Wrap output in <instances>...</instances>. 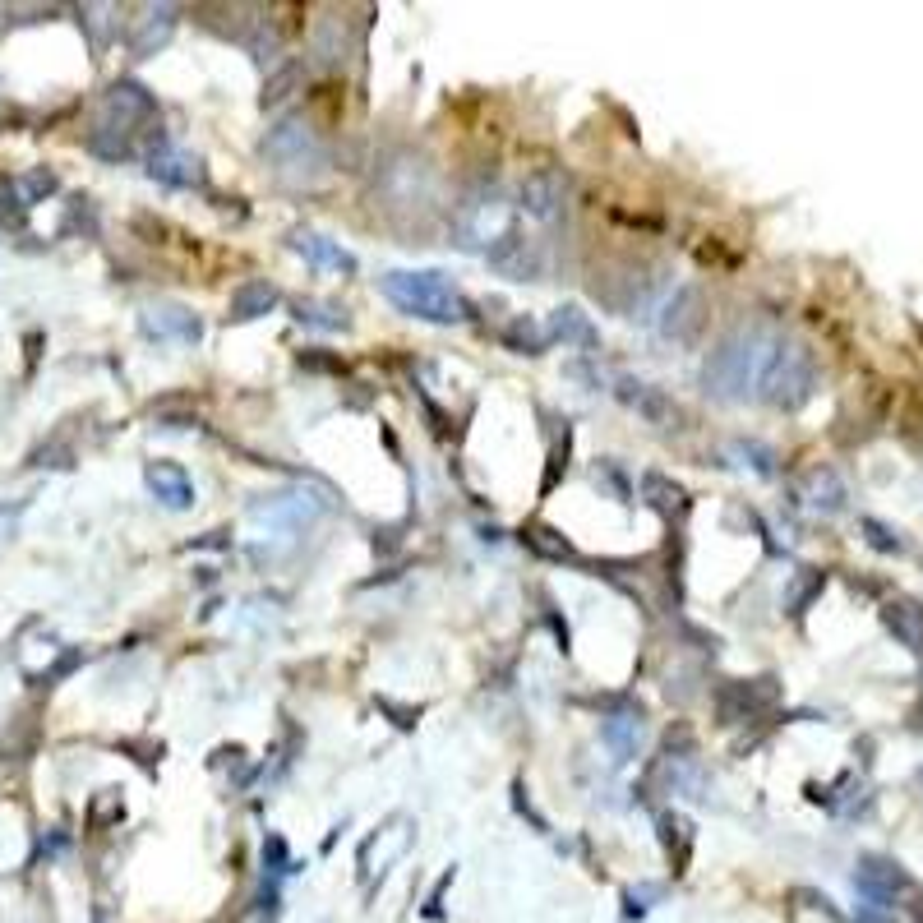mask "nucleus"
I'll return each mask as SVG.
<instances>
[{
	"label": "nucleus",
	"instance_id": "nucleus-27",
	"mask_svg": "<svg viewBox=\"0 0 923 923\" xmlns=\"http://www.w3.org/2000/svg\"><path fill=\"white\" fill-rule=\"evenodd\" d=\"M171 28H176V10H171V5L153 10V14H148V24H144V33L134 37V51H139V56H148V51H153L157 42H167Z\"/></svg>",
	"mask_w": 923,
	"mask_h": 923
},
{
	"label": "nucleus",
	"instance_id": "nucleus-29",
	"mask_svg": "<svg viewBox=\"0 0 923 923\" xmlns=\"http://www.w3.org/2000/svg\"><path fill=\"white\" fill-rule=\"evenodd\" d=\"M730 453L744 457L739 467H753L757 476H776V453H771V448H762V444H734Z\"/></svg>",
	"mask_w": 923,
	"mask_h": 923
},
{
	"label": "nucleus",
	"instance_id": "nucleus-31",
	"mask_svg": "<svg viewBox=\"0 0 923 923\" xmlns=\"http://www.w3.org/2000/svg\"><path fill=\"white\" fill-rule=\"evenodd\" d=\"M864 531H868V545H877V550H887V554H900V540L891 536L882 522H873V517H864Z\"/></svg>",
	"mask_w": 923,
	"mask_h": 923
},
{
	"label": "nucleus",
	"instance_id": "nucleus-20",
	"mask_svg": "<svg viewBox=\"0 0 923 923\" xmlns=\"http://www.w3.org/2000/svg\"><path fill=\"white\" fill-rule=\"evenodd\" d=\"M277 287L273 282H264V277H250V282H240L236 291H231V319L236 324H250V319H259V314H268L277 305Z\"/></svg>",
	"mask_w": 923,
	"mask_h": 923
},
{
	"label": "nucleus",
	"instance_id": "nucleus-19",
	"mask_svg": "<svg viewBox=\"0 0 923 923\" xmlns=\"http://www.w3.org/2000/svg\"><path fill=\"white\" fill-rule=\"evenodd\" d=\"M637 494H642V504L656 508L660 517H684L688 513L684 485H674V480L660 476V471H647V476H642V485H637Z\"/></svg>",
	"mask_w": 923,
	"mask_h": 923
},
{
	"label": "nucleus",
	"instance_id": "nucleus-12",
	"mask_svg": "<svg viewBox=\"0 0 923 923\" xmlns=\"http://www.w3.org/2000/svg\"><path fill=\"white\" fill-rule=\"evenodd\" d=\"M148 176L171 185V190H199L204 185V162L190 157L185 148H176L167 134H157L153 148H148Z\"/></svg>",
	"mask_w": 923,
	"mask_h": 923
},
{
	"label": "nucleus",
	"instance_id": "nucleus-16",
	"mask_svg": "<svg viewBox=\"0 0 923 923\" xmlns=\"http://www.w3.org/2000/svg\"><path fill=\"white\" fill-rule=\"evenodd\" d=\"M642 739H647V720H642V707L614 711V716L600 720V744L614 753V762H633V757L642 753Z\"/></svg>",
	"mask_w": 923,
	"mask_h": 923
},
{
	"label": "nucleus",
	"instance_id": "nucleus-8",
	"mask_svg": "<svg viewBox=\"0 0 923 923\" xmlns=\"http://www.w3.org/2000/svg\"><path fill=\"white\" fill-rule=\"evenodd\" d=\"M568 194H573L568 171L536 167V171L522 176V185H517V208H522L527 217H536V222H554V217H564Z\"/></svg>",
	"mask_w": 923,
	"mask_h": 923
},
{
	"label": "nucleus",
	"instance_id": "nucleus-32",
	"mask_svg": "<svg viewBox=\"0 0 923 923\" xmlns=\"http://www.w3.org/2000/svg\"><path fill=\"white\" fill-rule=\"evenodd\" d=\"M300 365H310V370H342L337 360H324V356H300Z\"/></svg>",
	"mask_w": 923,
	"mask_h": 923
},
{
	"label": "nucleus",
	"instance_id": "nucleus-21",
	"mask_svg": "<svg viewBox=\"0 0 923 923\" xmlns=\"http://www.w3.org/2000/svg\"><path fill=\"white\" fill-rule=\"evenodd\" d=\"M550 337H559L564 347H596L600 342L596 324H591L577 305H559V310L550 314Z\"/></svg>",
	"mask_w": 923,
	"mask_h": 923
},
{
	"label": "nucleus",
	"instance_id": "nucleus-5",
	"mask_svg": "<svg viewBox=\"0 0 923 923\" xmlns=\"http://www.w3.org/2000/svg\"><path fill=\"white\" fill-rule=\"evenodd\" d=\"M813 384H817V365H813V351L799 347V342H785L776 337V347L767 356V370L757 379V402H767L776 411H799L813 397Z\"/></svg>",
	"mask_w": 923,
	"mask_h": 923
},
{
	"label": "nucleus",
	"instance_id": "nucleus-13",
	"mask_svg": "<svg viewBox=\"0 0 923 923\" xmlns=\"http://www.w3.org/2000/svg\"><path fill=\"white\" fill-rule=\"evenodd\" d=\"M854 882H859V896H864L868 905H877V910H891L900 900V891H910V877L900 873L896 864H887V859H864L859 873H854Z\"/></svg>",
	"mask_w": 923,
	"mask_h": 923
},
{
	"label": "nucleus",
	"instance_id": "nucleus-17",
	"mask_svg": "<svg viewBox=\"0 0 923 923\" xmlns=\"http://www.w3.org/2000/svg\"><path fill=\"white\" fill-rule=\"evenodd\" d=\"M287 240H291V250H296L300 259H305V264H314V268H333V273H356V254L342 250L337 240L319 236V231L296 227Z\"/></svg>",
	"mask_w": 923,
	"mask_h": 923
},
{
	"label": "nucleus",
	"instance_id": "nucleus-30",
	"mask_svg": "<svg viewBox=\"0 0 923 923\" xmlns=\"http://www.w3.org/2000/svg\"><path fill=\"white\" fill-rule=\"evenodd\" d=\"M300 79H305V74H300V65H287V70H277L273 79H268V88H264V107H277V102H287L291 88H296Z\"/></svg>",
	"mask_w": 923,
	"mask_h": 923
},
{
	"label": "nucleus",
	"instance_id": "nucleus-9",
	"mask_svg": "<svg viewBox=\"0 0 923 923\" xmlns=\"http://www.w3.org/2000/svg\"><path fill=\"white\" fill-rule=\"evenodd\" d=\"M780 702L776 679H730V684L716 688V711L720 725H744V720H757L762 711H771Z\"/></svg>",
	"mask_w": 923,
	"mask_h": 923
},
{
	"label": "nucleus",
	"instance_id": "nucleus-23",
	"mask_svg": "<svg viewBox=\"0 0 923 923\" xmlns=\"http://www.w3.org/2000/svg\"><path fill=\"white\" fill-rule=\"evenodd\" d=\"M804 499H808V508H817V513H840V508H845V485H840V476L831 467H817L813 476H808Z\"/></svg>",
	"mask_w": 923,
	"mask_h": 923
},
{
	"label": "nucleus",
	"instance_id": "nucleus-2",
	"mask_svg": "<svg viewBox=\"0 0 923 923\" xmlns=\"http://www.w3.org/2000/svg\"><path fill=\"white\" fill-rule=\"evenodd\" d=\"M379 287H384V296L393 300L397 310L407 319H420V324L448 328L471 319V300L434 268H393V273L379 277Z\"/></svg>",
	"mask_w": 923,
	"mask_h": 923
},
{
	"label": "nucleus",
	"instance_id": "nucleus-11",
	"mask_svg": "<svg viewBox=\"0 0 923 923\" xmlns=\"http://www.w3.org/2000/svg\"><path fill=\"white\" fill-rule=\"evenodd\" d=\"M614 397H619L624 407H633L647 425H656V430H684V407H679L674 397H665L660 388L642 384V379L619 374V379H614Z\"/></svg>",
	"mask_w": 923,
	"mask_h": 923
},
{
	"label": "nucleus",
	"instance_id": "nucleus-3",
	"mask_svg": "<svg viewBox=\"0 0 923 923\" xmlns=\"http://www.w3.org/2000/svg\"><path fill=\"white\" fill-rule=\"evenodd\" d=\"M374 194L384 199V208L393 213H425L439 199V171L425 153L416 148H393V153L379 162V176H374Z\"/></svg>",
	"mask_w": 923,
	"mask_h": 923
},
{
	"label": "nucleus",
	"instance_id": "nucleus-4",
	"mask_svg": "<svg viewBox=\"0 0 923 923\" xmlns=\"http://www.w3.org/2000/svg\"><path fill=\"white\" fill-rule=\"evenodd\" d=\"M264 162L277 176L305 185V180H319L328 171V148L305 116H287L264 134Z\"/></svg>",
	"mask_w": 923,
	"mask_h": 923
},
{
	"label": "nucleus",
	"instance_id": "nucleus-26",
	"mask_svg": "<svg viewBox=\"0 0 923 923\" xmlns=\"http://www.w3.org/2000/svg\"><path fill=\"white\" fill-rule=\"evenodd\" d=\"M522 540H527V550H536L540 559H554V564H573V559H577L573 545H568L559 531H550V527H527V531H522Z\"/></svg>",
	"mask_w": 923,
	"mask_h": 923
},
{
	"label": "nucleus",
	"instance_id": "nucleus-22",
	"mask_svg": "<svg viewBox=\"0 0 923 923\" xmlns=\"http://www.w3.org/2000/svg\"><path fill=\"white\" fill-rule=\"evenodd\" d=\"M882 619H887V628L905 642V647L923 656V610L919 605H910V600H891L887 610H882Z\"/></svg>",
	"mask_w": 923,
	"mask_h": 923
},
{
	"label": "nucleus",
	"instance_id": "nucleus-24",
	"mask_svg": "<svg viewBox=\"0 0 923 923\" xmlns=\"http://www.w3.org/2000/svg\"><path fill=\"white\" fill-rule=\"evenodd\" d=\"M296 319L305 328H319V333H347L351 319L342 305H328V300H296Z\"/></svg>",
	"mask_w": 923,
	"mask_h": 923
},
{
	"label": "nucleus",
	"instance_id": "nucleus-1",
	"mask_svg": "<svg viewBox=\"0 0 923 923\" xmlns=\"http://www.w3.org/2000/svg\"><path fill=\"white\" fill-rule=\"evenodd\" d=\"M771 347H776V333H767V328H739V333H730L707 356V365H702L707 393L720 397V402L757 397V379L767 370Z\"/></svg>",
	"mask_w": 923,
	"mask_h": 923
},
{
	"label": "nucleus",
	"instance_id": "nucleus-6",
	"mask_svg": "<svg viewBox=\"0 0 923 923\" xmlns=\"http://www.w3.org/2000/svg\"><path fill=\"white\" fill-rule=\"evenodd\" d=\"M513 231V208L504 204L499 190H476L471 199L457 204L453 217V240L471 254H490L499 240Z\"/></svg>",
	"mask_w": 923,
	"mask_h": 923
},
{
	"label": "nucleus",
	"instance_id": "nucleus-18",
	"mask_svg": "<svg viewBox=\"0 0 923 923\" xmlns=\"http://www.w3.org/2000/svg\"><path fill=\"white\" fill-rule=\"evenodd\" d=\"M148 490L157 494V504H167V508H190L194 504V485H190V476H185V467H176V462H148Z\"/></svg>",
	"mask_w": 923,
	"mask_h": 923
},
{
	"label": "nucleus",
	"instance_id": "nucleus-15",
	"mask_svg": "<svg viewBox=\"0 0 923 923\" xmlns=\"http://www.w3.org/2000/svg\"><path fill=\"white\" fill-rule=\"evenodd\" d=\"M139 324H144V333L153 337V342H185V347H190V342L204 337V324H199L185 305H148Z\"/></svg>",
	"mask_w": 923,
	"mask_h": 923
},
{
	"label": "nucleus",
	"instance_id": "nucleus-25",
	"mask_svg": "<svg viewBox=\"0 0 923 923\" xmlns=\"http://www.w3.org/2000/svg\"><path fill=\"white\" fill-rule=\"evenodd\" d=\"M545 342H550V333H545L536 319H527V314H517L513 324L504 328V347L517 351V356H540V351H545Z\"/></svg>",
	"mask_w": 923,
	"mask_h": 923
},
{
	"label": "nucleus",
	"instance_id": "nucleus-14",
	"mask_svg": "<svg viewBox=\"0 0 923 923\" xmlns=\"http://www.w3.org/2000/svg\"><path fill=\"white\" fill-rule=\"evenodd\" d=\"M702 319H707V314H702V291L679 287L670 300H665V310H660V337H670V342H693Z\"/></svg>",
	"mask_w": 923,
	"mask_h": 923
},
{
	"label": "nucleus",
	"instance_id": "nucleus-10",
	"mask_svg": "<svg viewBox=\"0 0 923 923\" xmlns=\"http://www.w3.org/2000/svg\"><path fill=\"white\" fill-rule=\"evenodd\" d=\"M485 264H490L499 277H508V282H540V277H545V245H540L536 236L513 227L490 254H485Z\"/></svg>",
	"mask_w": 923,
	"mask_h": 923
},
{
	"label": "nucleus",
	"instance_id": "nucleus-28",
	"mask_svg": "<svg viewBox=\"0 0 923 923\" xmlns=\"http://www.w3.org/2000/svg\"><path fill=\"white\" fill-rule=\"evenodd\" d=\"M822 587H827V573H817V568H804V573L794 577V587L785 591V610H790V614H804V610H808V600H813Z\"/></svg>",
	"mask_w": 923,
	"mask_h": 923
},
{
	"label": "nucleus",
	"instance_id": "nucleus-7",
	"mask_svg": "<svg viewBox=\"0 0 923 923\" xmlns=\"http://www.w3.org/2000/svg\"><path fill=\"white\" fill-rule=\"evenodd\" d=\"M324 513H328V494L310 490V485L264 494V499L250 508L254 522H259V527H273V531H300V527H310L314 517H324Z\"/></svg>",
	"mask_w": 923,
	"mask_h": 923
}]
</instances>
